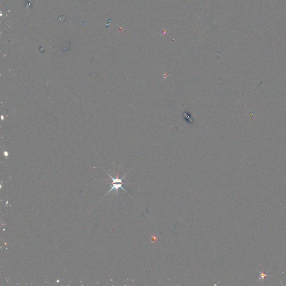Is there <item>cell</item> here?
<instances>
[{"label":"cell","mask_w":286,"mask_h":286,"mask_svg":"<svg viewBox=\"0 0 286 286\" xmlns=\"http://www.w3.org/2000/svg\"><path fill=\"white\" fill-rule=\"evenodd\" d=\"M124 183H112V185H111V187L110 190L108 191V192L106 194V195L105 196H105H106L107 194H108L109 193H110L112 191V190H114L115 192V193H118V190H119L120 188L122 189V190L124 191L125 193H127V192H126V191H125L124 189V188L122 187V185H123Z\"/></svg>","instance_id":"1"},{"label":"cell","mask_w":286,"mask_h":286,"mask_svg":"<svg viewBox=\"0 0 286 286\" xmlns=\"http://www.w3.org/2000/svg\"><path fill=\"white\" fill-rule=\"evenodd\" d=\"M258 272H259V278H258V279L257 282L263 281L264 279H267V280H268V279L267 278V277L272 276V275L267 274V273H265L264 271H262V272H261V271H258Z\"/></svg>","instance_id":"2"}]
</instances>
